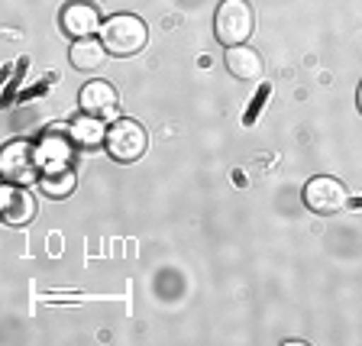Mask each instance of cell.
Instances as JSON below:
<instances>
[{"label": "cell", "mask_w": 362, "mask_h": 346, "mask_svg": "<svg viewBox=\"0 0 362 346\" xmlns=\"http://www.w3.org/2000/svg\"><path fill=\"white\" fill-rule=\"evenodd\" d=\"M252 7L246 0H223L217 7V16H214V36L230 49V45H243L249 36H252Z\"/></svg>", "instance_id": "obj_2"}, {"label": "cell", "mask_w": 362, "mask_h": 346, "mask_svg": "<svg viewBox=\"0 0 362 346\" xmlns=\"http://www.w3.org/2000/svg\"><path fill=\"white\" fill-rule=\"evenodd\" d=\"M226 68L236 81H259L265 71V62L256 49H249L246 42L243 45H230L226 49Z\"/></svg>", "instance_id": "obj_9"}, {"label": "cell", "mask_w": 362, "mask_h": 346, "mask_svg": "<svg viewBox=\"0 0 362 346\" xmlns=\"http://www.w3.org/2000/svg\"><path fill=\"white\" fill-rule=\"evenodd\" d=\"M62 30H65L68 36H75V39H84V36H94V33H100L98 7L81 4V0L68 4V7L62 10Z\"/></svg>", "instance_id": "obj_7"}, {"label": "cell", "mask_w": 362, "mask_h": 346, "mask_svg": "<svg viewBox=\"0 0 362 346\" xmlns=\"http://www.w3.org/2000/svg\"><path fill=\"white\" fill-rule=\"evenodd\" d=\"M68 133H71V139L81 146H98L107 139V129L98 123V117H84V120H78Z\"/></svg>", "instance_id": "obj_12"}, {"label": "cell", "mask_w": 362, "mask_h": 346, "mask_svg": "<svg viewBox=\"0 0 362 346\" xmlns=\"http://www.w3.org/2000/svg\"><path fill=\"white\" fill-rule=\"evenodd\" d=\"M304 204H308L314 214H337L349 204V195L337 178L317 175V178H310L308 185H304Z\"/></svg>", "instance_id": "obj_4"}, {"label": "cell", "mask_w": 362, "mask_h": 346, "mask_svg": "<svg viewBox=\"0 0 362 346\" xmlns=\"http://www.w3.org/2000/svg\"><path fill=\"white\" fill-rule=\"evenodd\" d=\"M107 152H110L117 162H136V158L146 156V146H149V136L136 120H117L107 129Z\"/></svg>", "instance_id": "obj_3"}, {"label": "cell", "mask_w": 362, "mask_h": 346, "mask_svg": "<svg viewBox=\"0 0 362 346\" xmlns=\"http://www.w3.org/2000/svg\"><path fill=\"white\" fill-rule=\"evenodd\" d=\"M0 204H4V220L13 226L30 224V220L36 217V201H33V195L23 188V185H13V181L4 188Z\"/></svg>", "instance_id": "obj_8"}, {"label": "cell", "mask_w": 362, "mask_h": 346, "mask_svg": "<svg viewBox=\"0 0 362 346\" xmlns=\"http://www.w3.org/2000/svg\"><path fill=\"white\" fill-rule=\"evenodd\" d=\"M265 98H269V84H262V91H259L256 98H252V107H249V113H246V117H243V123H246V127H252V123H256L259 110H262V107H265Z\"/></svg>", "instance_id": "obj_14"}, {"label": "cell", "mask_w": 362, "mask_h": 346, "mask_svg": "<svg viewBox=\"0 0 362 346\" xmlns=\"http://www.w3.org/2000/svg\"><path fill=\"white\" fill-rule=\"evenodd\" d=\"M4 178L13 181V185H30L33 178H36V166L39 158L36 152L30 149V143H23V139H16V143H10L7 149H4Z\"/></svg>", "instance_id": "obj_5"}, {"label": "cell", "mask_w": 362, "mask_h": 346, "mask_svg": "<svg viewBox=\"0 0 362 346\" xmlns=\"http://www.w3.org/2000/svg\"><path fill=\"white\" fill-rule=\"evenodd\" d=\"M107 55H110V52H107V45L100 42V39L84 36V39H75V45H71L68 59H71V65H75L78 71H98V68H104Z\"/></svg>", "instance_id": "obj_11"}, {"label": "cell", "mask_w": 362, "mask_h": 346, "mask_svg": "<svg viewBox=\"0 0 362 346\" xmlns=\"http://www.w3.org/2000/svg\"><path fill=\"white\" fill-rule=\"evenodd\" d=\"M356 104H359V110H362V84H359V94H356Z\"/></svg>", "instance_id": "obj_15"}, {"label": "cell", "mask_w": 362, "mask_h": 346, "mask_svg": "<svg viewBox=\"0 0 362 346\" xmlns=\"http://www.w3.org/2000/svg\"><path fill=\"white\" fill-rule=\"evenodd\" d=\"M100 42L107 45V52L110 55H139L149 42V30H146V23L133 13H117L110 16L107 23H100Z\"/></svg>", "instance_id": "obj_1"}, {"label": "cell", "mask_w": 362, "mask_h": 346, "mask_svg": "<svg viewBox=\"0 0 362 346\" xmlns=\"http://www.w3.org/2000/svg\"><path fill=\"white\" fill-rule=\"evenodd\" d=\"M39 185H42V191L49 197H65L75 191V175L68 172V168H62V172H45Z\"/></svg>", "instance_id": "obj_13"}, {"label": "cell", "mask_w": 362, "mask_h": 346, "mask_svg": "<svg viewBox=\"0 0 362 346\" xmlns=\"http://www.w3.org/2000/svg\"><path fill=\"white\" fill-rule=\"evenodd\" d=\"M71 133H49L39 143L36 149V158H39V166H45L49 172H62V168L68 166V158H71V139H68Z\"/></svg>", "instance_id": "obj_10"}, {"label": "cell", "mask_w": 362, "mask_h": 346, "mask_svg": "<svg viewBox=\"0 0 362 346\" xmlns=\"http://www.w3.org/2000/svg\"><path fill=\"white\" fill-rule=\"evenodd\" d=\"M81 110L88 113V117H113L117 113V104H120V98H117V88L107 81H88L81 88Z\"/></svg>", "instance_id": "obj_6"}]
</instances>
